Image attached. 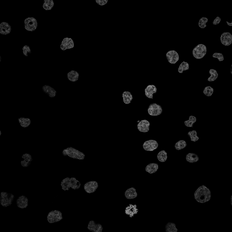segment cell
Wrapping results in <instances>:
<instances>
[{"label":"cell","mask_w":232,"mask_h":232,"mask_svg":"<svg viewBox=\"0 0 232 232\" xmlns=\"http://www.w3.org/2000/svg\"><path fill=\"white\" fill-rule=\"evenodd\" d=\"M211 197V191L209 188L204 185L199 187L194 193V198L199 203L208 202Z\"/></svg>","instance_id":"1"},{"label":"cell","mask_w":232,"mask_h":232,"mask_svg":"<svg viewBox=\"0 0 232 232\" xmlns=\"http://www.w3.org/2000/svg\"><path fill=\"white\" fill-rule=\"evenodd\" d=\"M61 186L62 190L65 191H69L70 188L73 190H78L80 187L81 183L75 178L67 177L62 180Z\"/></svg>","instance_id":"2"},{"label":"cell","mask_w":232,"mask_h":232,"mask_svg":"<svg viewBox=\"0 0 232 232\" xmlns=\"http://www.w3.org/2000/svg\"><path fill=\"white\" fill-rule=\"evenodd\" d=\"M64 156H68L71 158L83 160L85 159V155L80 151L72 147H68L62 151Z\"/></svg>","instance_id":"3"},{"label":"cell","mask_w":232,"mask_h":232,"mask_svg":"<svg viewBox=\"0 0 232 232\" xmlns=\"http://www.w3.org/2000/svg\"><path fill=\"white\" fill-rule=\"evenodd\" d=\"M14 198V196L12 194L1 192L0 196V204L3 207H9L12 205Z\"/></svg>","instance_id":"4"},{"label":"cell","mask_w":232,"mask_h":232,"mask_svg":"<svg viewBox=\"0 0 232 232\" xmlns=\"http://www.w3.org/2000/svg\"><path fill=\"white\" fill-rule=\"evenodd\" d=\"M207 52L206 47L203 44H199L193 50V55L197 59H201L205 56Z\"/></svg>","instance_id":"5"},{"label":"cell","mask_w":232,"mask_h":232,"mask_svg":"<svg viewBox=\"0 0 232 232\" xmlns=\"http://www.w3.org/2000/svg\"><path fill=\"white\" fill-rule=\"evenodd\" d=\"M63 219L62 213L57 210H53L50 211L47 216L48 221L49 223H52L58 222Z\"/></svg>","instance_id":"6"},{"label":"cell","mask_w":232,"mask_h":232,"mask_svg":"<svg viewBox=\"0 0 232 232\" xmlns=\"http://www.w3.org/2000/svg\"><path fill=\"white\" fill-rule=\"evenodd\" d=\"M37 26L38 22L35 18H27L25 20V28L28 31H35L37 29Z\"/></svg>","instance_id":"7"},{"label":"cell","mask_w":232,"mask_h":232,"mask_svg":"<svg viewBox=\"0 0 232 232\" xmlns=\"http://www.w3.org/2000/svg\"><path fill=\"white\" fill-rule=\"evenodd\" d=\"M148 113L152 116H157L161 115L162 113V108L161 105L153 103L151 104L148 108Z\"/></svg>","instance_id":"8"},{"label":"cell","mask_w":232,"mask_h":232,"mask_svg":"<svg viewBox=\"0 0 232 232\" xmlns=\"http://www.w3.org/2000/svg\"><path fill=\"white\" fill-rule=\"evenodd\" d=\"M99 187V184L96 181H90L84 186V189L88 193L94 192Z\"/></svg>","instance_id":"9"},{"label":"cell","mask_w":232,"mask_h":232,"mask_svg":"<svg viewBox=\"0 0 232 232\" xmlns=\"http://www.w3.org/2000/svg\"><path fill=\"white\" fill-rule=\"evenodd\" d=\"M158 144L156 141L150 140L145 141L143 145V149L146 151H153L157 148Z\"/></svg>","instance_id":"10"},{"label":"cell","mask_w":232,"mask_h":232,"mask_svg":"<svg viewBox=\"0 0 232 232\" xmlns=\"http://www.w3.org/2000/svg\"><path fill=\"white\" fill-rule=\"evenodd\" d=\"M166 57L168 62L170 64H175L179 60L178 53L175 50H170L166 54Z\"/></svg>","instance_id":"11"},{"label":"cell","mask_w":232,"mask_h":232,"mask_svg":"<svg viewBox=\"0 0 232 232\" xmlns=\"http://www.w3.org/2000/svg\"><path fill=\"white\" fill-rule=\"evenodd\" d=\"M74 47V41L70 38H64L60 45V49L64 51L66 49L73 48Z\"/></svg>","instance_id":"12"},{"label":"cell","mask_w":232,"mask_h":232,"mask_svg":"<svg viewBox=\"0 0 232 232\" xmlns=\"http://www.w3.org/2000/svg\"><path fill=\"white\" fill-rule=\"evenodd\" d=\"M220 41L223 45L230 46L232 43V35L229 32L223 33L220 36Z\"/></svg>","instance_id":"13"},{"label":"cell","mask_w":232,"mask_h":232,"mask_svg":"<svg viewBox=\"0 0 232 232\" xmlns=\"http://www.w3.org/2000/svg\"><path fill=\"white\" fill-rule=\"evenodd\" d=\"M150 123L147 120H141L137 124V129L140 132L147 133L150 130Z\"/></svg>","instance_id":"14"},{"label":"cell","mask_w":232,"mask_h":232,"mask_svg":"<svg viewBox=\"0 0 232 232\" xmlns=\"http://www.w3.org/2000/svg\"><path fill=\"white\" fill-rule=\"evenodd\" d=\"M88 229L93 232H102L103 228L100 223H96L94 221H90L88 226Z\"/></svg>","instance_id":"15"},{"label":"cell","mask_w":232,"mask_h":232,"mask_svg":"<svg viewBox=\"0 0 232 232\" xmlns=\"http://www.w3.org/2000/svg\"><path fill=\"white\" fill-rule=\"evenodd\" d=\"M42 90L44 93L48 95L49 98H54L56 96L57 92L54 88L48 85H44L42 87Z\"/></svg>","instance_id":"16"},{"label":"cell","mask_w":232,"mask_h":232,"mask_svg":"<svg viewBox=\"0 0 232 232\" xmlns=\"http://www.w3.org/2000/svg\"><path fill=\"white\" fill-rule=\"evenodd\" d=\"M22 160H21L20 163L23 167H27L31 165L33 159L32 156L29 153H25L21 157Z\"/></svg>","instance_id":"17"},{"label":"cell","mask_w":232,"mask_h":232,"mask_svg":"<svg viewBox=\"0 0 232 232\" xmlns=\"http://www.w3.org/2000/svg\"><path fill=\"white\" fill-rule=\"evenodd\" d=\"M17 206L20 209L27 208L28 205V199L24 195H21L17 200Z\"/></svg>","instance_id":"18"},{"label":"cell","mask_w":232,"mask_h":232,"mask_svg":"<svg viewBox=\"0 0 232 232\" xmlns=\"http://www.w3.org/2000/svg\"><path fill=\"white\" fill-rule=\"evenodd\" d=\"M157 92V87L154 85H149L145 89V95L149 99H153V95Z\"/></svg>","instance_id":"19"},{"label":"cell","mask_w":232,"mask_h":232,"mask_svg":"<svg viewBox=\"0 0 232 232\" xmlns=\"http://www.w3.org/2000/svg\"><path fill=\"white\" fill-rule=\"evenodd\" d=\"M12 31L11 26L6 22H3L0 24V33L3 35L10 34Z\"/></svg>","instance_id":"20"},{"label":"cell","mask_w":232,"mask_h":232,"mask_svg":"<svg viewBox=\"0 0 232 232\" xmlns=\"http://www.w3.org/2000/svg\"><path fill=\"white\" fill-rule=\"evenodd\" d=\"M138 212V210L137 209L136 205L130 204L126 208L125 210V213L129 215L130 217H133L135 215H136Z\"/></svg>","instance_id":"21"},{"label":"cell","mask_w":232,"mask_h":232,"mask_svg":"<svg viewBox=\"0 0 232 232\" xmlns=\"http://www.w3.org/2000/svg\"><path fill=\"white\" fill-rule=\"evenodd\" d=\"M125 196L128 199H133L137 197V194L134 188H130L126 191Z\"/></svg>","instance_id":"22"},{"label":"cell","mask_w":232,"mask_h":232,"mask_svg":"<svg viewBox=\"0 0 232 232\" xmlns=\"http://www.w3.org/2000/svg\"><path fill=\"white\" fill-rule=\"evenodd\" d=\"M79 75L78 72L75 70L71 71L67 74L68 79L71 82H75L78 80Z\"/></svg>","instance_id":"23"},{"label":"cell","mask_w":232,"mask_h":232,"mask_svg":"<svg viewBox=\"0 0 232 232\" xmlns=\"http://www.w3.org/2000/svg\"><path fill=\"white\" fill-rule=\"evenodd\" d=\"M159 165L157 163H152L149 164L146 167V171L150 174H153L157 171L158 169Z\"/></svg>","instance_id":"24"},{"label":"cell","mask_w":232,"mask_h":232,"mask_svg":"<svg viewBox=\"0 0 232 232\" xmlns=\"http://www.w3.org/2000/svg\"><path fill=\"white\" fill-rule=\"evenodd\" d=\"M123 101L126 104H130L133 100V95L131 93L128 91H125L123 93Z\"/></svg>","instance_id":"25"},{"label":"cell","mask_w":232,"mask_h":232,"mask_svg":"<svg viewBox=\"0 0 232 232\" xmlns=\"http://www.w3.org/2000/svg\"><path fill=\"white\" fill-rule=\"evenodd\" d=\"M187 162L191 163L196 162L199 160L198 156L197 154L193 153H190L188 154L186 157Z\"/></svg>","instance_id":"26"},{"label":"cell","mask_w":232,"mask_h":232,"mask_svg":"<svg viewBox=\"0 0 232 232\" xmlns=\"http://www.w3.org/2000/svg\"><path fill=\"white\" fill-rule=\"evenodd\" d=\"M18 122L20 126L24 128H28L31 124V120L29 118L20 117L18 118Z\"/></svg>","instance_id":"27"},{"label":"cell","mask_w":232,"mask_h":232,"mask_svg":"<svg viewBox=\"0 0 232 232\" xmlns=\"http://www.w3.org/2000/svg\"><path fill=\"white\" fill-rule=\"evenodd\" d=\"M54 4V2L52 0H45L44 1L43 7L46 11H49L52 9Z\"/></svg>","instance_id":"28"},{"label":"cell","mask_w":232,"mask_h":232,"mask_svg":"<svg viewBox=\"0 0 232 232\" xmlns=\"http://www.w3.org/2000/svg\"><path fill=\"white\" fill-rule=\"evenodd\" d=\"M165 232H177L178 229L176 228L175 224L173 223H168L165 225Z\"/></svg>","instance_id":"29"},{"label":"cell","mask_w":232,"mask_h":232,"mask_svg":"<svg viewBox=\"0 0 232 232\" xmlns=\"http://www.w3.org/2000/svg\"><path fill=\"white\" fill-rule=\"evenodd\" d=\"M157 158L159 162H164L167 159V153L165 151L162 150L159 152L157 156Z\"/></svg>","instance_id":"30"},{"label":"cell","mask_w":232,"mask_h":232,"mask_svg":"<svg viewBox=\"0 0 232 232\" xmlns=\"http://www.w3.org/2000/svg\"><path fill=\"white\" fill-rule=\"evenodd\" d=\"M196 122V118L193 116H191L187 121H185V125L187 127L191 128L193 126L194 124Z\"/></svg>","instance_id":"31"},{"label":"cell","mask_w":232,"mask_h":232,"mask_svg":"<svg viewBox=\"0 0 232 232\" xmlns=\"http://www.w3.org/2000/svg\"><path fill=\"white\" fill-rule=\"evenodd\" d=\"M209 73L210 74V76L208 78V80L209 81H214L217 78L218 74L215 70L211 69L210 70Z\"/></svg>","instance_id":"32"},{"label":"cell","mask_w":232,"mask_h":232,"mask_svg":"<svg viewBox=\"0 0 232 232\" xmlns=\"http://www.w3.org/2000/svg\"><path fill=\"white\" fill-rule=\"evenodd\" d=\"M189 69V65L187 62L183 61L181 64L180 65L178 71L179 72L182 74L184 71L187 70Z\"/></svg>","instance_id":"33"},{"label":"cell","mask_w":232,"mask_h":232,"mask_svg":"<svg viewBox=\"0 0 232 232\" xmlns=\"http://www.w3.org/2000/svg\"><path fill=\"white\" fill-rule=\"evenodd\" d=\"M187 146V143L184 140H181L178 141L175 144V147L177 150H181L185 148Z\"/></svg>","instance_id":"34"},{"label":"cell","mask_w":232,"mask_h":232,"mask_svg":"<svg viewBox=\"0 0 232 232\" xmlns=\"http://www.w3.org/2000/svg\"><path fill=\"white\" fill-rule=\"evenodd\" d=\"M188 135L190 136L191 141L194 142H196L199 139L198 136H197V134L196 130H193L191 132H189L188 133Z\"/></svg>","instance_id":"35"},{"label":"cell","mask_w":232,"mask_h":232,"mask_svg":"<svg viewBox=\"0 0 232 232\" xmlns=\"http://www.w3.org/2000/svg\"><path fill=\"white\" fill-rule=\"evenodd\" d=\"M203 93L206 96H211L214 93V89L210 86H207L204 88Z\"/></svg>","instance_id":"36"},{"label":"cell","mask_w":232,"mask_h":232,"mask_svg":"<svg viewBox=\"0 0 232 232\" xmlns=\"http://www.w3.org/2000/svg\"><path fill=\"white\" fill-rule=\"evenodd\" d=\"M208 21V19L207 18L203 17L199 20V26L201 29H204L206 27V23Z\"/></svg>","instance_id":"37"},{"label":"cell","mask_w":232,"mask_h":232,"mask_svg":"<svg viewBox=\"0 0 232 232\" xmlns=\"http://www.w3.org/2000/svg\"><path fill=\"white\" fill-rule=\"evenodd\" d=\"M23 53L24 55L26 57H28L30 54H31V51L30 47L28 46H25L23 48Z\"/></svg>","instance_id":"38"},{"label":"cell","mask_w":232,"mask_h":232,"mask_svg":"<svg viewBox=\"0 0 232 232\" xmlns=\"http://www.w3.org/2000/svg\"><path fill=\"white\" fill-rule=\"evenodd\" d=\"M213 58H217L220 61H222L224 60V57L222 54L219 53H215L213 54Z\"/></svg>","instance_id":"39"},{"label":"cell","mask_w":232,"mask_h":232,"mask_svg":"<svg viewBox=\"0 0 232 232\" xmlns=\"http://www.w3.org/2000/svg\"><path fill=\"white\" fill-rule=\"evenodd\" d=\"M96 2L100 6H104L107 3L108 1L107 0H96Z\"/></svg>","instance_id":"40"},{"label":"cell","mask_w":232,"mask_h":232,"mask_svg":"<svg viewBox=\"0 0 232 232\" xmlns=\"http://www.w3.org/2000/svg\"><path fill=\"white\" fill-rule=\"evenodd\" d=\"M220 17H217L215 20H214V21H213V25H217L219 24L220 23Z\"/></svg>","instance_id":"41"},{"label":"cell","mask_w":232,"mask_h":232,"mask_svg":"<svg viewBox=\"0 0 232 232\" xmlns=\"http://www.w3.org/2000/svg\"><path fill=\"white\" fill-rule=\"evenodd\" d=\"M226 22L227 23V24L228 25H229V26H232V22L229 23L228 22V21H226Z\"/></svg>","instance_id":"42"},{"label":"cell","mask_w":232,"mask_h":232,"mask_svg":"<svg viewBox=\"0 0 232 232\" xmlns=\"http://www.w3.org/2000/svg\"><path fill=\"white\" fill-rule=\"evenodd\" d=\"M232 196H231V199H230V202H231V205H232Z\"/></svg>","instance_id":"43"},{"label":"cell","mask_w":232,"mask_h":232,"mask_svg":"<svg viewBox=\"0 0 232 232\" xmlns=\"http://www.w3.org/2000/svg\"><path fill=\"white\" fill-rule=\"evenodd\" d=\"M1 130H0V136H1Z\"/></svg>","instance_id":"44"},{"label":"cell","mask_w":232,"mask_h":232,"mask_svg":"<svg viewBox=\"0 0 232 232\" xmlns=\"http://www.w3.org/2000/svg\"><path fill=\"white\" fill-rule=\"evenodd\" d=\"M1 61V57H0V62Z\"/></svg>","instance_id":"45"}]
</instances>
